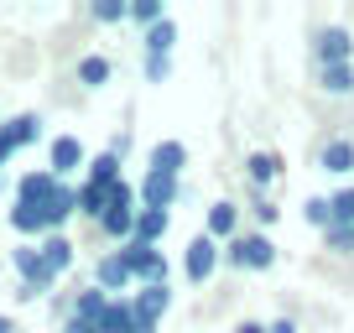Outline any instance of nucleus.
<instances>
[{"instance_id":"nucleus-1","label":"nucleus","mask_w":354,"mask_h":333,"mask_svg":"<svg viewBox=\"0 0 354 333\" xmlns=\"http://www.w3.org/2000/svg\"><path fill=\"white\" fill-rule=\"evenodd\" d=\"M328 162H333V166H339V172H344V166H349L354 156H349V146H333V151H328Z\"/></svg>"}]
</instances>
